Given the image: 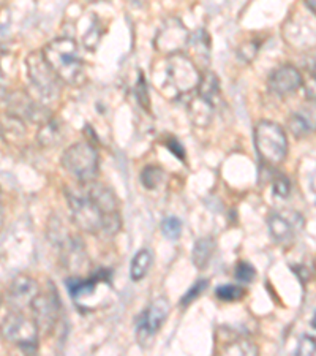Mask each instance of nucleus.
Wrapping results in <instances>:
<instances>
[{
  "mask_svg": "<svg viewBox=\"0 0 316 356\" xmlns=\"http://www.w3.org/2000/svg\"><path fill=\"white\" fill-rule=\"evenodd\" d=\"M303 76L296 67L281 65L275 70L269 78V88L274 94L286 97L294 94L296 90L302 88Z\"/></svg>",
  "mask_w": 316,
  "mask_h": 356,
  "instance_id": "14",
  "label": "nucleus"
},
{
  "mask_svg": "<svg viewBox=\"0 0 316 356\" xmlns=\"http://www.w3.org/2000/svg\"><path fill=\"white\" fill-rule=\"evenodd\" d=\"M313 326L316 328V315H315V318H313Z\"/></svg>",
  "mask_w": 316,
  "mask_h": 356,
  "instance_id": "37",
  "label": "nucleus"
},
{
  "mask_svg": "<svg viewBox=\"0 0 316 356\" xmlns=\"http://www.w3.org/2000/svg\"><path fill=\"white\" fill-rule=\"evenodd\" d=\"M215 295L218 300L233 302V301L242 300V298L245 296V291H244V289H240V286H238V285H223V286H218Z\"/></svg>",
  "mask_w": 316,
  "mask_h": 356,
  "instance_id": "25",
  "label": "nucleus"
},
{
  "mask_svg": "<svg viewBox=\"0 0 316 356\" xmlns=\"http://www.w3.org/2000/svg\"><path fill=\"white\" fill-rule=\"evenodd\" d=\"M291 191V186H290V181L286 179L285 176H278L277 179L274 181V193L278 195L281 198H286L290 195Z\"/></svg>",
  "mask_w": 316,
  "mask_h": 356,
  "instance_id": "30",
  "label": "nucleus"
},
{
  "mask_svg": "<svg viewBox=\"0 0 316 356\" xmlns=\"http://www.w3.org/2000/svg\"><path fill=\"white\" fill-rule=\"evenodd\" d=\"M27 74L32 89L42 100H53L59 95V84L62 83L43 57L42 51L27 56Z\"/></svg>",
  "mask_w": 316,
  "mask_h": 356,
  "instance_id": "8",
  "label": "nucleus"
},
{
  "mask_svg": "<svg viewBox=\"0 0 316 356\" xmlns=\"http://www.w3.org/2000/svg\"><path fill=\"white\" fill-rule=\"evenodd\" d=\"M303 88H306V95L308 100L316 102V74H310L307 79H303Z\"/></svg>",
  "mask_w": 316,
  "mask_h": 356,
  "instance_id": "32",
  "label": "nucleus"
},
{
  "mask_svg": "<svg viewBox=\"0 0 316 356\" xmlns=\"http://www.w3.org/2000/svg\"><path fill=\"white\" fill-rule=\"evenodd\" d=\"M0 2H2V0H0Z\"/></svg>",
  "mask_w": 316,
  "mask_h": 356,
  "instance_id": "38",
  "label": "nucleus"
},
{
  "mask_svg": "<svg viewBox=\"0 0 316 356\" xmlns=\"http://www.w3.org/2000/svg\"><path fill=\"white\" fill-rule=\"evenodd\" d=\"M42 53L62 83L78 86L84 81V62L73 38H56L44 46Z\"/></svg>",
  "mask_w": 316,
  "mask_h": 356,
  "instance_id": "3",
  "label": "nucleus"
},
{
  "mask_svg": "<svg viewBox=\"0 0 316 356\" xmlns=\"http://www.w3.org/2000/svg\"><path fill=\"white\" fill-rule=\"evenodd\" d=\"M267 223L269 232H271V236L275 239V243L290 244L291 241L294 239V225H292L288 217L274 212V214L269 217Z\"/></svg>",
  "mask_w": 316,
  "mask_h": 356,
  "instance_id": "16",
  "label": "nucleus"
},
{
  "mask_svg": "<svg viewBox=\"0 0 316 356\" xmlns=\"http://www.w3.org/2000/svg\"><path fill=\"white\" fill-rule=\"evenodd\" d=\"M62 166L78 181H94L99 173V152L89 143H76L63 152Z\"/></svg>",
  "mask_w": 316,
  "mask_h": 356,
  "instance_id": "6",
  "label": "nucleus"
},
{
  "mask_svg": "<svg viewBox=\"0 0 316 356\" xmlns=\"http://www.w3.org/2000/svg\"><path fill=\"white\" fill-rule=\"evenodd\" d=\"M258 53V44L253 43V42H249V43H244L242 46H240L238 54L239 57H242V59L245 62H250L255 59V56Z\"/></svg>",
  "mask_w": 316,
  "mask_h": 356,
  "instance_id": "31",
  "label": "nucleus"
},
{
  "mask_svg": "<svg viewBox=\"0 0 316 356\" xmlns=\"http://www.w3.org/2000/svg\"><path fill=\"white\" fill-rule=\"evenodd\" d=\"M162 233L168 239H177L182 233V223L176 217H168L162 222Z\"/></svg>",
  "mask_w": 316,
  "mask_h": 356,
  "instance_id": "26",
  "label": "nucleus"
},
{
  "mask_svg": "<svg viewBox=\"0 0 316 356\" xmlns=\"http://www.w3.org/2000/svg\"><path fill=\"white\" fill-rule=\"evenodd\" d=\"M8 100V110L11 114L18 116L19 119L31 120V122H40L43 124L49 119L48 113H46L42 105L32 99L26 92H13V94H7Z\"/></svg>",
  "mask_w": 316,
  "mask_h": 356,
  "instance_id": "13",
  "label": "nucleus"
},
{
  "mask_svg": "<svg viewBox=\"0 0 316 356\" xmlns=\"http://www.w3.org/2000/svg\"><path fill=\"white\" fill-rule=\"evenodd\" d=\"M190 33L185 27L182 26L181 21L168 19L160 29L155 38V46L160 53L163 54H174L182 53V49L188 46Z\"/></svg>",
  "mask_w": 316,
  "mask_h": 356,
  "instance_id": "11",
  "label": "nucleus"
},
{
  "mask_svg": "<svg viewBox=\"0 0 316 356\" xmlns=\"http://www.w3.org/2000/svg\"><path fill=\"white\" fill-rule=\"evenodd\" d=\"M40 330L35 320L21 311L10 312L0 323V336L5 342L18 347L24 353H37Z\"/></svg>",
  "mask_w": 316,
  "mask_h": 356,
  "instance_id": "4",
  "label": "nucleus"
},
{
  "mask_svg": "<svg viewBox=\"0 0 316 356\" xmlns=\"http://www.w3.org/2000/svg\"><path fill=\"white\" fill-rule=\"evenodd\" d=\"M197 90L199 97H203V99L209 100L210 103H214L215 105V100L218 99V95H220V81H218L217 74L206 70L203 74H201Z\"/></svg>",
  "mask_w": 316,
  "mask_h": 356,
  "instance_id": "21",
  "label": "nucleus"
},
{
  "mask_svg": "<svg viewBox=\"0 0 316 356\" xmlns=\"http://www.w3.org/2000/svg\"><path fill=\"white\" fill-rule=\"evenodd\" d=\"M288 127L296 138H303L316 131V102L308 100L288 120Z\"/></svg>",
  "mask_w": 316,
  "mask_h": 356,
  "instance_id": "15",
  "label": "nucleus"
},
{
  "mask_svg": "<svg viewBox=\"0 0 316 356\" xmlns=\"http://www.w3.org/2000/svg\"><path fill=\"white\" fill-rule=\"evenodd\" d=\"M165 181V171L157 165H149L141 171V182L149 191H155Z\"/></svg>",
  "mask_w": 316,
  "mask_h": 356,
  "instance_id": "23",
  "label": "nucleus"
},
{
  "mask_svg": "<svg viewBox=\"0 0 316 356\" xmlns=\"http://www.w3.org/2000/svg\"><path fill=\"white\" fill-rule=\"evenodd\" d=\"M208 285H209L208 280H199V282L194 284L192 289H190L185 293V296H183L182 300H181L182 306H190V304H192L194 300H197V298H199L201 295H203V291L208 289Z\"/></svg>",
  "mask_w": 316,
  "mask_h": 356,
  "instance_id": "27",
  "label": "nucleus"
},
{
  "mask_svg": "<svg viewBox=\"0 0 316 356\" xmlns=\"http://www.w3.org/2000/svg\"><path fill=\"white\" fill-rule=\"evenodd\" d=\"M283 37L286 43L296 49H312L316 46V15L307 10L291 13L283 24Z\"/></svg>",
  "mask_w": 316,
  "mask_h": 356,
  "instance_id": "7",
  "label": "nucleus"
},
{
  "mask_svg": "<svg viewBox=\"0 0 316 356\" xmlns=\"http://www.w3.org/2000/svg\"><path fill=\"white\" fill-rule=\"evenodd\" d=\"M32 318L35 320L38 330L53 331L60 317V298L57 295L53 284H49V290H40L32 306Z\"/></svg>",
  "mask_w": 316,
  "mask_h": 356,
  "instance_id": "9",
  "label": "nucleus"
},
{
  "mask_svg": "<svg viewBox=\"0 0 316 356\" xmlns=\"http://www.w3.org/2000/svg\"><path fill=\"white\" fill-rule=\"evenodd\" d=\"M38 282L31 275L19 274L13 279L10 284V289L7 293V300L13 311H24V309L31 307L33 300L40 293Z\"/></svg>",
  "mask_w": 316,
  "mask_h": 356,
  "instance_id": "12",
  "label": "nucleus"
},
{
  "mask_svg": "<svg viewBox=\"0 0 316 356\" xmlns=\"http://www.w3.org/2000/svg\"><path fill=\"white\" fill-rule=\"evenodd\" d=\"M63 138V129L57 120L48 119L46 122L42 124V127L38 130V143L43 147H54L60 145Z\"/></svg>",
  "mask_w": 316,
  "mask_h": 356,
  "instance_id": "20",
  "label": "nucleus"
},
{
  "mask_svg": "<svg viewBox=\"0 0 316 356\" xmlns=\"http://www.w3.org/2000/svg\"><path fill=\"white\" fill-rule=\"evenodd\" d=\"M235 277H238V280H240V282L250 284V282H253V279L256 277V271H255V268L250 265V263L240 261L239 265L235 266Z\"/></svg>",
  "mask_w": 316,
  "mask_h": 356,
  "instance_id": "28",
  "label": "nucleus"
},
{
  "mask_svg": "<svg viewBox=\"0 0 316 356\" xmlns=\"http://www.w3.org/2000/svg\"><path fill=\"white\" fill-rule=\"evenodd\" d=\"M2 225H3V211L0 208V228H2Z\"/></svg>",
  "mask_w": 316,
  "mask_h": 356,
  "instance_id": "36",
  "label": "nucleus"
},
{
  "mask_svg": "<svg viewBox=\"0 0 316 356\" xmlns=\"http://www.w3.org/2000/svg\"><path fill=\"white\" fill-rule=\"evenodd\" d=\"M210 37L204 31H198L193 37H190L188 46H193V49H197V57L201 60H208L210 54Z\"/></svg>",
  "mask_w": 316,
  "mask_h": 356,
  "instance_id": "24",
  "label": "nucleus"
},
{
  "mask_svg": "<svg viewBox=\"0 0 316 356\" xmlns=\"http://www.w3.org/2000/svg\"><path fill=\"white\" fill-rule=\"evenodd\" d=\"M67 201L74 225L85 233H105L109 234V236H113V234H116L119 232L120 225H122V222H120V214H106V212L103 211L88 193H85L83 187L79 188V191L67 192Z\"/></svg>",
  "mask_w": 316,
  "mask_h": 356,
  "instance_id": "2",
  "label": "nucleus"
},
{
  "mask_svg": "<svg viewBox=\"0 0 316 356\" xmlns=\"http://www.w3.org/2000/svg\"><path fill=\"white\" fill-rule=\"evenodd\" d=\"M260 348L247 337H235L222 348L223 355H258Z\"/></svg>",
  "mask_w": 316,
  "mask_h": 356,
  "instance_id": "22",
  "label": "nucleus"
},
{
  "mask_svg": "<svg viewBox=\"0 0 316 356\" xmlns=\"http://www.w3.org/2000/svg\"><path fill=\"white\" fill-rule=\"evenodd\" d=\"M255 145L263 162L272 166L280 165L288 154V140L285 130L272 120H261L256 124Z\"/></svg>",
  "mask_w": 316,
  "mask_h": 356,
  "instance_id": "5",
  "label": "nucleus"
},
{
  "mask_svg": "<svg viewBox=\"0 0 316 356\" xmlns=\"http://www.w3.org/2000/svg\"><path fill=\"white\" fill-rule=\"evenodd\" d=\"M152 78L160 94L169 100H179L198 89L201 73L187 54L174 53L153 65Z\"/></svg>",
  "mask_w": 316,
  "mask_h": 356,
  "instance_id": "1",
  "label": "nucleus"
},
{
  "mask_svg": "<svg viewBox=\"0 0 316 356\" xmlns=\"http://www.w3.org/2000/svg\"><path fill=\"white\" fill-rule=\"evenodd\" d=\"M168 147L171 149V152L176 154L179 159L185 157V151H183V147L179 145V141H177L176 138H171V141L168 143Z\"/></svg>",
  "mask_w": 316,
  "mask_h": 356,
  "instance_id": "33",
  "label": "nucleus"
},
{
  "mask_svg": "<svg viewBox=\"0 0 316 356\" xmlns=\"http://www.w3.org/2000/svg\"><path fill=\"white\" fill-rule=\"evenodd\" d=\"M0 97H7V89H5V76L2 68H0Z\"/></svg>",
  "mask_w": 316,
  "mask_h": 356,
  "instance_id": "34",
  "label": "nucleus"
},
{
  "mask_svg": "<svg viewBox=\"0 0 316 356\" xmlns=\"http://www.w3.org/2000/svg\"><path fill=\"white\" fill-rule=\"evenodd\" d=\"M303 2H306L307 7L316 15V0H303Z\"/></svg>",
  "mask_w": 316,
  "mask_h": 356,
  "instance_id": "35",
  "label": "nucleus"
},
{
  "mask_svg": "<svg viewBox=\"0 0 316 356\" xmlns=\"http://www.w3.org/2000/svg\"><path fill=\"white\" fill-rule=\"evenodd\" d=\"M188 116L192 119L193 125H197V127H209L212 118H214V103H210L209 100H206L203 97L198 95L197 99L190 102Z\"/></svg>",
  "mask_w": 316,
  "mask_h": 356,
  "instance_id": "17",
  "label": "nucleus"
},
{
  "mask_svg": "<svg viewBox=\"0 0 316 356\" xmlns=\"http://www.w3.org/2000/svg\"><path fill=\"white\" fill-rule=\"evenodd\" d=\"M169 301L166 298H157L151 302L144 314L141 315L140 321H138V341L142 347H149L157 336V332L162 328L163 323L169 315Z\"/></svg>",
  "mask_w": 316,
  "mask_h": 356,
  "instance_id": "10",
  "label": "nucleus"
},
{
  "mask_svg": "<svg viewBox=\"0 0 316 356\" xmlns=\"http://www.w3.org/2000/svg\"><path fill=\"white\" fill-rule=\"evenodd\" d=\"M297 355L312 356L316 355V339L313 336H302L297 346Z\"/></svg>",
  "mask_w": 316,
  "mask_h": 356,
  "instance_id": "29",
  "label": "nucleus"
},
{
  "mask_svg": "<svg viewBox=\"0 0 316 356\" xmlns=\"http://www.w3.org/2000/svg\"><path fill=\"white\" fill-rule=\"evenodd\" d=\"M215 249H217V244L214 238L212 236L199 238L193 245V254H192L193 265L197 266L199 271H203V269L208 268L212 257L215 254Z\"/></svg>",
  "mask_w": 316,
  "mask_h": 356,
  "instance_id": "18",
  "label": "nucleus"
},
{
  "mask_svg": "<svg viewBox=\"0 0 316 356\" xmlns=\"http://www.w3.org/2000/svg\"><path fill=\"white\" fill-rule=\"evenodd\" d=\"M152 261H153L152 250L149 249L138 250L130 265V279L133 280V282H141V280L149 274V271H151Z\"/></svg>",
  "mask_w": 316,
  "mask_h": 356,
  "instance_id": "19",
  "label": "nucleus"
}]
</instances>
